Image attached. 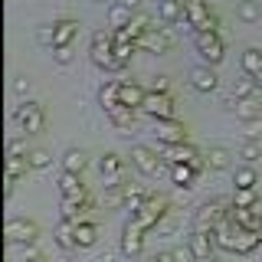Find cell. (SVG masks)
I'll return each mask as SVG.
<instances>
[{
  "label": "cell",
  "instance_id": "obj_29",
  "mask_svg": "<svg viewBox=\"0 0 262 262\" xmlns=\"http://www.w3.org/2000/svg\"><path fill=\"white\" fill-rule=\"evenodd\" d=\"M85 164H89V158H85V151H79V147H69V151L62 154V170H69V174H82Z\"/></svg>",
  "mask_w": 262,
  "mask_h": 262
},
{
  "label": "cell",
  "instance_id": "obj_15",
  "mask_svg": "<svg viewBox=\"0 0 262 262\" xmlns=\"http://www.w3.org/2000/svg\"><path fill=\"white\" fill-rule=\"evenodd\" d=\"M210 16H213V10L207 7V0H184V20L193 27V33L203 30V23H207Z\"/></svg>",
  "mask_w": 262,
  "mask_h": 262
},
{
  "label": "cell",
  "instance_id": "obj_12",
  "mask_svg": "<svg viewBox=\"0 0 262 262\" xmlns=\"http://www.w3.org/2000/svg\"><path fill=\"white\" fill-rule=\"evenodd\" d=\"M190 85L196 89L200 95H210V92H216L220 89V76H216V69L213 66H193L190 69Z\"/></svg>",
  "mask_w": 262,
  "mask_h": 262
},
{
  "label": "cell",
  "instance_id": "obj_48",
  "mask_svg": "<svg viewBox=\"0 0 262 262\" xmlns=\"http://www.w3.org/2000/svg\"><path fill=\"white\" fill-rule=\"evenodd\" d=\"M147 262H174V252H154Z\"/></svg>",
  "mask_w": 262,
  "mask_h": 262
},
{
  "label": "cell",
  "instance_id": "obj_32",
  "mask_svg": "<svg viewBox=\"0 0 262 262\" xmlns=\"http://www.w3.org/2000/svg\"><path fill=\"white\" fill-rule=\"evenodd\" d=\"M30 170H33L30 158H10V154H7V177H10V180H20V177H27Z\"/></svg>",
  "mask_w": 262,
  "mask_h": 262
},
{
  "label": "cell",
  "instance_id": "obj_11",
  "mask_svg": "<svg viewBox=\"0 0 262 262\" xmlns=\"http://www.w3.org/2000/svg\"><path fill=\"white\" fill-rule=\"evenodd\" d=\"M154 135H158L161 144H184L187 141V128H184V121H177V118L154 121Z\"/></svg>",
  "mask_w": 262,
  "mask_h": 262
},
{
  "label": "cell",
  "instance_id": "obj_50",
  "mask_svg": "<svg viewBox=\"0 0 262 262\" xmlns=\"http://www.w3.org/2000/svg\"><path fill=\"white\" fill-rule=\"evenodd\" d=\"M252 82H256V89H262V72H259V76H249Z\"/></svg>",
  "mask_w": 262,
  "mask_h": 262
},
{
  "label": "cell",
  "instance_id": "obj_8",
  "mask_svg": "<svg viewBox=\"0 0 262 262\" xmlns=\"http://www.w3.org/2000/svg\"><path fill=\"white\" fill-rule=\"evenodd\" d=\"M138 49H144V53H154V56H164L174 49V33H170L167 27H158L151 33H144L141 43H138Z\"/></svg>",
  "mask_w": 262,
  "mask_h": 262
},
{
  "label": "cell",
  "instance_id": "obj_21",
  "mask_svg": "<svg viewBox=\"0 0 262 262\" xmlns=\"http://www.w3.org/2000/svg\"><path fill=\"white\" fill-rule=\"evenodd\" d=\"M196 180V170L190 164H170V184L177 187V190H190Z\"/></svg>",
  "mask_w": 262,
  "mask_h": 262
},
{
  "label": "cell",
  "instance_id": "obj_22",
  "mask_svg": "<svg viewBox=\"0 0 262 262\" xmlns=\"http://www.w3.org/2000/svg\"><path fill=\"white\" fill-rule=\"evenodd\" d=\"M79 36V20H56V46L53 49H59V46H72V39Z\"/></svg>",
  "mask_w": 262,
  "mask_h": 262
},
{
  "label": "cell",
  "instance_id": "obj_45",
  "mask_svg": "<svg viewBox=\"0 0 262 262\" xmlns=\"http://www.w3.org/2000/svg\"><path fill=\"white\" fill-rule=\"evenodd\" d=\"M53 59H56V66H72V46H59V49H53Z\"/></svg>",
  "mask_w": 262,
  "mask_h": 262
},
{
  "label": "cell",
  "instance_id": "obj_10",
  "mask_svg": "<svg viewBox=\"0 0 262 262\" xmlns=\"http://www.w3.org/2000/svg\"><path fill=\"white\" fill-rule=\"evenodd\" d=\"M161 161L164 158H158V151H151V147H144V144H135V147H131V164H135L144 177L161 174Z\"/></svg>",
  "mask_w": 262,
  "mask_h": 262
},
{
  "label": "cell",
  "instance_id": "obj_49",
  "mask_svg": "<svg viewBox=\"0 0 262 262\" xmlns=\"http://www.w3.org/2000/svg\"><path fill=\"white\" fill-rule=\"evenodd\" d=\"M23 262H49V259L43 256V252H39V256H30V259H23Z\"/></svg>",
  "mask_w": 262,
  "mask_h": 262
},
{
  "label": "cell",
  "instance_id": "obj_17",
  "mask_svg": "<svg viewBox=\"0 0 262 262\" xmlns=\"http://www.w3.org/2000/svg\"><path fill=\"white\" fill-rule=\"evenodd\" d=\"M161 151H164V161L167 164H190L196 154H200L190 141H184V144H161Z\"/></svg>",
  "mask_w": 262,
  "mask_h": 262
},
{
  "label": "cell",
  "instance_id": "obj_36",
  "mask_svg": "<svg viewBox=\"0 0 262 262\" xmlns=\"http://www.w3.org/2000/svg\"><path fill=\"white\" fill-rule=\"evenodd\" d=\"M138 43H115V69H125L131 62V56H135Z\"/></svg>",
  "mask_w": 262,
  "mask_h": 262
},
{
  "label": "cell",
  "instance_id": "obj_40",
  "mask_svg": "<svg viewBox=\"0 0 262 262\" xmlns=\"http://www.w3.org/2000/svg\"><path fill=\"white\" fill-rule=\"evenodd\" d=\"M30 164H33V170H46L49 164H53V154H49L46 147H33V151H30Z\"/></svg>",
  "mask_w": 262,
  "mask_h": 262
},
{
  "label": "cell",
  "instance_id": "obj_46",
  "mask_svg": "<svg viewBox=\"0 0 262 262\" xmlns=\"http://www.w3.org/2000/svg\"><path fill=\"white\" fill-rule=\"evenodd\" d=\"M30 89H33L30 76H16V79H13V92L20 95V98H27V95H30Z\"/></svg>",
  "mask_w": 262,
  "mask_h": 262
},
{
  "label": "cell",
  "instance_id": "obj_2",
  "mask_svg": "<svg viewBox=\"0 0 262 262\" xmlns=\"http://www.w3.org/2000/svg\"><path fill=\"white\" fill-rule=\"evenodd\" d=\"M167 213H170V200H167L164 193H151V196L144 200V207H141V210L131 213V220H138V223H141L144 229H154L164 216H167Z\"/></svg>",
  "mask_w": 262,
  "mask_h": 262
},
{
  "label": "cell",
  "instance_id": "obj_6",
  "mask_svg": "<svg viewBox=\"0 0 262 262\" xmlns=\"http://www.w3.org/2000/svg\"><path fill=\"white\" fill-rule=\"evenodd\" d=\"M141 115H147V118H154V121L174 118V98H170V92H147L144 105H141Z\"/></svg>",
  "mask_w": 262,
  "mask_h": 262
},
{
  "label": "cell",
  "instance_id": "obj_33",
  "mask_svg": "<svg viewBox=\"0 0 262 262\" xmlns=\"http://www.w3.org/2000/svg\"><path fill=\"white\" fill-rule=\"evenodd\" d=\"M147 196H151V190H144V187H138V184H128V196H125V207H128V213L141 210Z\"/></svg>",
  "mask_w": 262,
  "mask_h": 262
},
{
  "label": "cell",
  "instance_id": "obj_19",
  "mask_svg": "<svg viewBox=\"0 0 262 262\" xmlns=\"http://www.w3.org/2000/svg\"><path fill=\"white\" fill-rule=\"evenodd\" d=\"M62 220H69V223H85L89 213H92V200H62Z\"/></svg>",
  "mask_w": 262,
  "mask_h": 262
},
{
  "label": "cell",
  "instance_id": "obj_23",
  "mask_svg": "<svg viewBox=\"0 0 262 262\" xmlns=\"http://www.w3.org/2000/svg\"><path fill=\"white\" fill-rule=\"evenodd\" d=\"M144 95H147L144 85H138V82H121V105H128V108H141Z\"/></svg>",
  "mask_w": 262,
  "mask_h": 262
},
{
  "label": "cell",
  "instance_id": "obj_43",
  "mask_svg": "<svg viewBox=\"0 0 262 262\" xmlns=\"http://www.w3.org/2000/svg\"><path fill=\"white\" fill-rule=\"evenodd\" d=\"M170 252H174V262H200V259H196V252H193V246H190V243L177 246V249H170Z\"/></svg>",
  "mask_w": 262,
  "mask_h": 262
},
{
  "label": "cell",
  "instance_id": "obj_26",
  "mask_svg": "<svg viewBox=\"0 0 262 262\" xmlns=\"http://www.w3.org/2000/svg\"><path fill=\"white\" fill-rule=\"evenodd\" d=\"M95 243H98V226L92 223V220L79 223L76 226V246H79V249H92Z\"/></svg>",
  "mask_w": 262,
  "mask_h": 262
},
{
  "label": "cell",
  "instance_id": "obj_20",
  "mask_svg": "<svg viewBox=\"0 0 262 262\" xmlns=\"http://www.w3.org/2000/svg\"><path fill=\"white\" fill-rule=\"evenodd\" d=\"M131 16H135V10L128 7V0H112V7H108V27H112V30L128 27Z\"/></svg>",
  "mask_w": 262,
  "mask_h": 262
},
{
  "label": "cell",
  "instance_id": "obj_30",
  "mask_svg": "<svg viewBox=\"0 0 262 262\" xmlns=\"http://www.w3.org/2000/svg\"><path fill=\"white\" fill-rule=\"evenodd\" d=\"M98 170H102V177H121L125 174V161H121L115 151H108L102 161H98Z\"/></svg>",
  "mask_w": 262,
  "mask_h": 262
},
{
  "label": "cell",
  "instance_id": "obj_52",
  "mask_svg": "<svg viewBox=\"0 0 262 262\" xmlns=\"http://www.w3.org/2000/svg\"><path fill=\"white\" fill-rule=\"evenodd\" d=\"M207 262H220V259H207Z\"/></svg>",
  "mask_w": 262,
  "mask_h": 262
},
{
  "label": "cell",
  "instance_id": "obj_4",
  "mask_svg": "<svg viewBox=\"0 0 262 262\" xmlns=\"http://www.w3.org/2000/svg\"><path fill=\"white\" fill-rule=\"evenodd\" d=\"M89 56H92V62L98 69H112L115 72V33L112 30H95Z\"/></svg>",
  "mask_w": 262,
  "mask_h": 262
},
{
  "label": "cell",
  "instance_id": "obj_34",
  "mask_svg": "<svg viewBox=\"0 0 262 262\" xmlns=\"http://www.w3.org/2000/svg\"><path fill=\"white\" fill-rule=\"evenodd\" d=\"M203 158H207V170H226L229 167V151L226 147H210Z\"/></svg>",
  "mask_w": 262,
  "mask_h": 262
},
{
  "label": "cell",
  "instance_id": "obj_25",
  "mask_svg": "<svg viewBox=\"0 0 262 262\" xmlns=\"http://www.w3.org/2000/svg\"><path fill=\"white\" fill-rule=\"evenodd\" d=\"M158 16L164 23H184V0H161L158 4Z\"/></svg>",
  "mask_w": 262,
  "mask_h": 262
},
{
  "label": "cell",
  "instance_id": "obj_13",
  "mask_svg": "<svg viewBox=\"0 0 262 262\" xmlns=\"http://www.w3.org/2000/svg\"><path fill=\"white\" fill-rule=\"evenodd\" d=\"M59 193H62V200H89V190H85L82 174H69V170L59 174Z\"/></svg>",
  "mask_w": 262,
  "mask_h": 262
},
{
  "label": "cell",
  "instance_id": "obj_24",
  "mask_svg": "<svg viewBox=\"0 0 262 262\" xmlns=\"http://www.w3.org/2000/svg\"><path fill=\"white\" fill-rule=\"evenodd\" d=\"M256 184H259V174H256V167H252V164L236 167V174H233V190H256Z\"/></svg>",
  "mask_w": 262,
  "mask_h": 262
},
{
  "label": "cell",
  "instance_id": "obj_41",
  "mask_svg": "<svg viewBox=\"0 0 262 262\" xmlns=\"http://www.w3.org/2000/svg\"><path fill=\"white\" fill-rule=\"evenodd\" d=\"M30 151L33 147H30L27 138H13V141L7 144V154H10V158H30Z\"/></svg>",
  "mask_w": 262,
  "mask_h": 262
},
{
  "label": "cell",
  "instance_id": "obj_3",
  "mask_svg": "<svg viewBox=\"0 0 262 262\" xmlns=\"http://www.w3.org/2000/svg\"><path fill=\"white\" fill-rule=\"evenodd\" d=\"M13 118H16V125L27 131V135H39V131L46 128V112H43V105L33 102V98H23V102L16 105Z\"/></svg>",
  "mask_w": 262,
  "mask_h": 262
},
{
  "label": "cell",
  "instance_id": "obj_47",
  "mask_svg": "<svg viewBox=\"0 0 262 262\" xmlns=\"http://www.w3.org/2000/svg\"><path fill=\"white\" fill-rule=\"evenodd\" d=\"M167 89H170V79L167 76H154L151 85H147V92H167Z\"/></svg>",
  "mask_w": 262,
  "mask_h": 262
},
{
  "label": "cell",
  "instance_id": "obj_42",
  "mask_svg": "<svg viewBox=\"0 0 262 262\" xmlns=\"http://www.w3.org/2000/svg\"><path fill=\"white\" fill-rule=\"evenodd\" d=\"M259 196L256 190H233V207H256Z\"/></svg>",
  "mask_w": 262,
  "mask_h": 262
},
{
  "label": "cell",
  "instance_id": "obj_28",
  "mask_svg": "<svg viewBox=\"0 0 262 262\" xmlns=\"http://www.w3.org/2000/svg\"><path fill=\"white\" fill-rule=\"evenodd\" d=\"M56 243H59V249H66V252L79 249V246H76V223L62 220V223L56 226Z\"/></svg>",
  "mask_w": 262,
  "mask_h": 262
},
{
  "label": "cell",
  "instance_id": "obj_38",
  "mask_svg": "<svg viewBox=\"0 0 262 262\" xmlns=\"http://www.w3.org/2000/svg\"><path fill=\"white\" fill-rule=\"evenodd\" d=\"M256 92H259V89H256V82H252L249 76L233 82V98H256Z\"/></svg>",
  "mask_w": 262,
  "mask_h": 262
},
{
  "label": "cell",
  "instance_id": "obj_1",
  "mask_svg": "<svg viewBox=\"0 0 262 262\" xmlns=\"http://www.w3.org/2000/svg\"><path fill=\"white\" fill-rule=\"evenodd\" d=\"M229 213H233V200H210V203H203V207L196 210L193 229H210V233H216Z\"/></svg>",
  "mask_w": 262,
  "mask_h": 262
},
{
  "label": "cell",
  "instance_id": "obj_27",
  "mask_svg": "<svg viewBox=\"0 0 262 262\" xmlns=\"http://www.w3.org/2000/svg\"><path fill=\"white\" fill-rule=\"evenodd\" d=\"M98 102L102 108H112V105H121V82L118 79H108L102 89H98Z\"/></svg>",
  "mask_w": 262,
  "mask_h": 262
},
{
  "label": "cell",
  "instance_id": "obj_18",
  "mask_svg": "<svg viewBox=\"0 0 262 262\" xmlns=\"http://www.w3.org/2000/svg\"><path fill=\"white\" fill-rule=\"evenodd\" d=\"M138 112H141V108H128V105H112V108H105L108 121H112L115 128H121V131H131V128H135Z\"/></svg>",
  "mask_w": 262,
  "mask_h": 262
},
{
  "label": "cell",
  "instance_id": "obj_37",
  "mask_svg": "<svg viewBox=\"0 0 262 262\" xmlns=\"http://www.w3.org/2000/svg\"><path fill=\"white\" fill-rule=\"evenodd\" d=\"M125 196H128V184L105 187V207H125Z\"/></svg>",
  "mask_w": 262,
  "mask_h": 262
},
{
  "label": "cell",
  "instance_id": "obj_5",
  "mask_svg": "<svg viewBox=\"0 0 262 262\" xmlns=\"http://www.w3.org/2000/svg\"><path fill=\"white\" fill-rule=\"evenodd\" d=\"M193 46H196V56L203 59V66L223 62V39H220V33H193Z\"/></svg>",
  "mask_w": 262,
  "mask_h": 262
},
{
  "label": "cell",
  "instance_id": "obj_7",
  "mask_svg": "<svg viewBox=\"0 0 262 262\" xmlns=\"http://www.w3.org/2000/svg\"><path fill=\"white\" fill-rule=\"evenodd\" d=\"M144 233H147V229L138 223V220L128 216L125 229H121V252H125L128 259H135V256H141V252H144Z\"/></svg>",
  "mask_w": 262,
  "mask_h": 262
},
{
  "label": "cell",
  "instance_id": "obj_44",
  "mask_svg": "<svg viewBox=\"0 0 262 262\" xmlns=\"http://www.w3.org/2000/svg\"><path fill=\"white\" fill-rule=\"evenodd\" d=\"M36 39L43 46H56V23H49V27H39L36 30Z\"/></svg>",
  "mask_w": 262,
  "mask_h": 262
},
{
  "label": "cell",
  "instance_id": "obj_16",
  "mask_svg": "<svg viewBox=\"0 0 262 262\" xmlns=\"http://www.w3.org/2000/svg\"><path fill=\"white\" fill-rule=\"evenodd\" d=\"M190 246H193L196 259L207 262V259H213V249H216V233H210V229H193Z\"/></svg>",
  "mask_w": 262,
  "mask_h": 262
},
{
  "label": "cell",
  "instance_id": "obj_31",
  "mask_svg": "<svg viewBox=\"0 0 262 262\" xmlns=\"http://www.w3.org/2000/svg\"><path fill=\"white\" fill-rule=\"evenodd\" d=\"M239 62H243V72H246V76H259V72H262V49L259 46H249L243 53Z\"/></svg>",
  "mask_w": 262,
  "mask_h": 262
},
{
  "label": "cell",
  "instance_id": "obj_35",
  "mask_svg": "<svg viewBox=\"0 0 262 262\" xmlns=\"http://www.w3.org/2000/svg\"><path fill=\"white\" fill-rule=\"evenodd\" d=\"M239 158H243L246 164H256V161H262V141H256V138H246L243 147H239Z\"/></svg>",
  "mask_w": 262,
  "mask_h": 262
},
{
  "label": "cell",
  "instance_id": "obj_14",
  "mask_svg": "<svg viewBox=\"0 0 262 262\" xmlns=\"http://www.w3.org/2000/svg\"><path fill=\"white\" fill-rule=\"evenodd\" d=\"M226 105H229V112L236 115V121H246V125H252V121L262 118V108H259L256 98H229Z\"/></svg>",
  "mask_w": 262,
  "mask_h": 262
},
{
  "label": "cell",
  "instance_id": "obj_9",
  "mask_svg": "<svg viewBox=\"0 0 262 262\" xmlns=\"http://www.w3.org/2000/svg\"><path fill=\"white\" fill-rule=\"evenodd\" d=\"M7 239L13 246H23V243H36L39 239V226L33 223L27 216H13L10 223H7Z\"/></svg>",
  "mask_w": 262,
  "mask_h": 262
},
{
  "label": "cell",
  "instance_id": "obj_51",
  "mask_svg": "<svg viewBox=\"0 0 262 262\" xmlns=\"http://www.w3.org/2000/svg\"><path fill=\"white\" fill-rule=\"evenodd\" d=\"M256 210H259V216H262V200H259V203H256Z\"/></svg>",
  "mask_w": 262,
  "mask_h": 262
},
{
  "label": "cell",
  "instance_id": "obj_39",
  "mask_svg": "<svg viewBox=\"0 0 262 262\" xmlns=\"http://www.w3.org/2000/svg\"><path fill=\"white\" fill-rule=\"evenodd\" d=\"M236 13H239V20H243V23H256L259 16H262V10H259V0H243Z\"/></svg>",
  "mask_w": 262,
  "mask_h": 262
}]
</instances>
